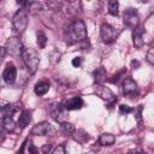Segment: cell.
<instances>
[{
    "label": "cell",
    "mask_w": 154,
    "mask_h": 154,
    "mask_svg": "<svg viewBox=\"0 0 154 154\" xmlns=\"http://www.w3.org/2000/svg\"><path fill=\"white\" fill-rule=\"evenodd\" d=\"M65 40L67 43H76L79 41H83L87 37V26L83 20L76 19L73 20L64 32Z\"/></svg>",
    "instance_id": "6da1fadb"
},
{
    "label": "cell",
    "mask_w": 154,
    "mask_h": 154,
    "mask_svg": "<svg viewBox=\"0 0 154 154\" xmlns=\"http://www.w3.org/2000/svg\"><path fill=\"white\" fill-rule=\"evenodd\" d=\"M22 59H23L28 71L30 73H35L38 67V64H40L38 54L31 48H24L22 52Z\"/></svg>",
    "instance_id": "7a4b0ae2"
},
{
    "label": "cell",
    "mask_w": 154,
    "mask_h": 154,
    "mask_svg": "<svg viewBox=\"0 0 154 154\" xmlns=\"http://www.w3.org/2000/svg\"><path fill=\"white\" fill-rule=\"evenodd\" d=\"M28 6H24L22 7L20 10H18L13 18H12V25H13V29L18 34H22L25 29H26V25H28Z\"/></svg>",
    "instance_id": "3957f363"
},
{
    "label": "cell",
    "mask_w": 154,
    "mask_h": 154,
    "mask_svg": "<svg viewBox=\"0 0 154 154\" xmlns=\"http://www.w3.org/2000/svg\"><path fill=\"white\" fill-rule=\"evenodd\" d=\"M123 22L124 24L130 28V29H135L138 23H140V16H138V12L136 8H132V7H129L124 11V16H123Z\"/></svg>",
    "instance_id": "277c9868"
},
{
    "label": "cell",
    "mask_w": 154,
    "mask_h": 154,
    "mask_svg": "<svg viewBox=\"0 0 154 154\" xmlns=\"http://www.w3.org/2000/svg\"><path fill=\"white\" fill-rule=\"evenodd\" d=\"M6 51L12 57H22V52H23V46L19 38L17 37H10L6 42Z\"/></svg>",
    "instance_id": "5b68a950"
},
{
    "label": "cell",
    "mask_w": 154,
    "mask_h": 154,
    "mask_svg": "<svg viewBox=\"0 0 154 154\" xmlns=\"http://www.w3.org/2000/svg\"><path fill=\"white\" fill-rule=\"evenodd\" d=\"M100 36H101V40H102L103 42L111 43V42H113V41L116 40V37H117V31H116V29H114L112 25H109V24H107V23H103V24H101V26H100Z\"/></svg>",
    "instance_id": "8992f818"
},
{
    "label": "cell",
    "mask_w": 154,
    "mask_h": 154,
    "mask_svg": "<svg viewBox=\"0 0 154 154\" xmlns=\"http://www.w3.org/2000/svg\"><path fill=\"white\" fill-rule=\"evenodd\" d=\"M52 131H53L52 125H51L48 122H41V123L36 124V125L32 128L31 134L35 135V136H47V135H49Z\"/></svg>",
    "instance_id": "52a82bcc"
},
{
    "label": "cell",
    "mask_w": 154,
    "mask_h": 154,
    "mask_svg": "<svg viewBox=\"0 0 154 154\" xmlns=\"http://www.w3.org/2000/svg\"><path fill=\"white\" fill-rule=\"evenodd\" d=\"M146 32V29L143 25H137L132 31V42L136 48H142L144 45L143 41V34Z\"/></svg>",
    "instance_id": "ba28073f"
},
{
    "label": "cell",
    "mask_w": 154,
    "mask_h": 154,
    "mask_svg": "<svg viewBox=\"0 0 154 154\" xmlns=\"http://www.w3.org/2000/svg\"><path fill=\"white\" fill-rule=\"evenodd\" d=\"M138 93L137 83L132 78H125L123 81V94L128 96H134Z\"/></svg>",
    "instance_id": "9c48e42d"
},
{
    "label": "cell",
    "mask_w": 154,
    "mask_h": 154,
    "mask_svg": "<svg viewBox=\"0 0 154 154\" xmlns=\"http://www.w3.org/2000/svg\"><path fill=\"white\" fill-rule=\"evenodd\" d=\"M66 107H65V105L64 103H55V105H53V107H52V109H51V114H52V117L57 120V122H60V123H63L64 122V119L66 118Z\"/></svg>",
    "instance_id": "30bf717a"
},
{
    "label": "cell",
    "mask_w": 154,
    "mask_h": 154,
    "mask_svg": "<svg viewBox=\"0 0 154 154\" xmlns=\"http://www.w3.org/2000/svg\"><path fill=\"white\" fill-rule=\"evenodd\" d=\"M16 77H17V70L14 67L13 64L8 63L2 72V78L5 81L6 84H12L14 81H16Z\"/></svg>",
    "instance_id": "8fae6325"
},
{
    "label": "cell",
    "mask_w": 154,
    "mask_h": 154,
    "mask_svg": "<svg viewBox=\"0 0 154 154\" xmlns=\"http://www.w3.org/2000/svg\"><path fill=\"white\" fill-rule=\"evenodd\" d=\"M64 105H65V107H66L67 111H75V109L82 108V106H83V100H82V97H79V96H75V97H71V99H69L67 101H65Z\"/></svg>",
    "instance_id": "7c38bea8"
},
{
    "label": "cell",
    "mask_w": 154,
    "mask_h": 154,
    "mask_svg": "<svg viewBox=\"0 0 154 154\" xmlns=\"http://www.w3.org/2000/svg\"><path fill=\"white\" fill-rule=\"evenodd\" d=\"M96 93L99 94V96L101 99H103L106 101H114V100H117L114 94L112 93V90L109 88H107V87H101L100 89L96 90Z\"/></svg>",
    "instance_id": "4fadbf2b"
},
{
    "label": "cell",
    "mask_w": 154,
    "mask_h": 154,
    "mask_svg": "<svg viewBox=\"0 0 154 154\" xmlns=\"http://www.w3.org/2000/svg\"><path fill=\"white\" fill-rule=\"evenodd\" d=\"M31 120V112L30 111H23L22 114L19 116V119H18V125L20 129H24L29 125Z\"/></svg>",
    "instance_id": "5bb4252c"
},
{
    "label": "cell",
    "mask_w": 154,
    "mask_h": 154,
    "mask_svg": "<svg viewBox=\"0 0 154 154\" xmlns=\"http://www.w3.org/2000/svg\"><path fill=\"white\" fill-rule=\"evenodd\" d=\"M34 90H35V94H36V95L42 96V95H45V94L49 90V83H48V82H46V81L38 82V83H36V84H35Z\"/></svg>",
    "instance_id": "9a60e30c"
},
{
    "label": "cell",
    "mask_w": 154,
    "mask_h": 154,
    "mask_svg": "<svg viewBox=\"0 0 154 154\" xmlns=\"http://www.w3.org/2000/svg\"><path fill=\"white\" fill-rule=\"evenodd\" d=\"M114 141H116V137L112 134H108V132H105L99 137L100 146H112L114 143Z\"/></svg>",
    "instance_id": "2e32d148"
},
{
    "label": "cell",
    "mask_w": 154,
    "mask_h": 154,
    "mask_svg": "<svg viewBox=\"0 0 154 154\" xmlns=\"http://www.w3.org/2000/svg\"><path fill=\"white\" fill-rule=\"evenodd\" d=\"M20 108V105L18 106V105H6V106H2V108H1V113H2V117H6V116H10V117H12L18 109Z\"/></svg>",
    "instance_id": "e0dca14e"
},
{
    "label": "cell",
    "mask_w": 154,
    "mask_h": 154,
    "mask_svg": "<svg viewBox=\"0 0 154 154\" xmlns=\"http://www.w3.org/2000/svg\"><path fill=\"white\" fill-rule=\"evenodd\" d=\"M2 125H4V129L8 132H12L16 128V124L12 119V117L10 116H6V117H2Z\"/></svg>",
    "instance_id": "ac0fdd59"
},
{
    "label": "cell",
    "mask_w": 154,
    "mask_h": 154,
    "mask_svg": "<svg viewBox=\"0 0 154 154\" xmlns=\"http://www.w3.org/2000/svg\"><path fill=\"white\" fill-rule=\"evenodd\" d=\"M94 79H95V83L101 84L106 79V71H105V69L99 67L97 70H95V72H94Z\"/></svg>",
    "instance_id": "d6986e66"
},
{
    "label": "cell",
    "mask_w": 154,
    "mask_h": 154,
    "mask_svg": "<svg viewBox=\"0 0 154 154\" xmlns=\"http://www.w3.org/2000/svg\"><path fill=\"white\" fill-rule=\"evenodd\" d=\"M28 10H29L30 13L35 14V13H37V12H41V11L43 10V6H42V4L38 2V1H31V2L28 5Z\"/></svg>",
    "instance_id": "ffe728a7"
},
{
    "label": "cell",
    "mask_w": 154,
    "mask_h": 154,
    "mask_svg": "<svg viewBox=\"0 0 154 154\" xmlns=\"http://www.w3.org/2000/svg\"><path fill=\"white\" fill-rule=\"evenodd\" d=\"M119 10V2L118 0H108V12L112 16H117Z\"/></svg>",
    "instance_id": "44dd1931"
},
{
    "label": "cell",
    "mask_w": 154,
    "mask_h": 154,
    "mask_svg": "<svg viewBox=\"0 0 154 154\" xmlns=\"http://www.w3.org/2000/svg\"><path fill=\"white\" fill-rule=\"evenodd\" d=\"M36 43L40 48H45L46 43H47V36L43 31H38L37 32V38H36Z\"/></svg>",
    "instance_id": "7402d4cb"
},
{
    "label": "cell",
    "mask_w": 154,
    "mask_h": 154,
    "mask_svg": "<svg viewBox=\"0 0 154 154\" xmlns=\"http://www.w3.org/2000/svg\"><path fill=\"white\" fill-rule=\"evenodd\" d=\"M75 126L70 123H66V122H63L61 123V131L65 134V135H72L75 132Z\"/></svg>",
    "instance_id": "603a6c76"
},
{
    "label": "cell",
    "mask_w": 154,
    "mask_h": 154,
    "mask_svg": "<svg viewBox=\"0 0 154 154\" xmlns=\"http://www.w3.org/2000/svg\"><path fill=\"white\" fill-rule=\"evenodd\" d=\"M46 2H47L48 7L51 10H59L60 6H61V4H60L59 0H46Z\"/></svg>",
    "instance_id": "cb8c5ba5"
},
{
    "label": "cell",
    "mask_w": 154,
    "mask_h": 154,
    "mask_svg": "<svg viewBox=\"0 0 154 154\" xmlns=\"http://www.w3.org/2000/svg\"><path fill=\"white\" fill-rule=\"evenodd\" d=\"M119 112H120L122 114H128V113L134 112V108L130 107V106H128V105H120V106H119Z\"/></svg>",
    "instance_id": "d4e9b609"
},
{
    "label": "cell",
    "mask_w": 154,
    "mask_h": 154,
    "mask_svg": "<svg viewBox=\"0 0 154 154\" xmlns=\"http://www.w3.org/2000/svg\"><path fill=\"white\" fill-rule=\"evenodd\" d=\"M25 141H26V146H28V148H26V150H25V152H26V153H29V154H30V153L35 154V153H36V148L32 146V142H31V140L26 138Z\"/></svg>",
    "instance_id": "484cf974"
},
{
    "label": "cell",
    "mask_w": 154,
    "mask_h": 154,
    "mask_svg": "<svg viewBox=\"0 0 154 154\" xmlns=\"http://www.w3.org/2000/svg\"><path fill=\"white\" fill-rule=\"evenodd\" d=\"M52 153H53V154H65V153H66V149H65L64 144H60V146H58L55 149H53Z\"/></svg>",
    "instance_id": "4316f807"
},
{
    "label": "cell",
    "mask_w": 154,
    "mask_h": 154,
    "mask_svg": "<svg viewBox=\"0 0 154 154\" xmlns=\"http://www.w3.org/2000/svg\"><path fill=\"white\" fill-rule=\"evenodd\" d=\"M147 60L148 63H150L152 65H154V48H150L147 53Z\"/></svg>",
    "instance_id": "83f0119b"
},
{
    "label": "cell",
    "mask_w": 154,
    "mask_h": 154,
    "mask_svg": "<svg viewBox=\"0 0 154 154\" xmlns=\"http://www.w3.org/2000/svg\"><path fill=\"white\" fill-rule=\"evenodd\" d=\"M71 64L73 65V67H79L81 64H82V58L81 57H75L71 61Z\"/></svg>",
    "instance_id": "f1b7e54d"
},
{
    "label": "cell",
    "mask_w": 154,
    "mask_h": 154,
    "mask_svg": "<svg viewBox=\"0 0 154 154\" xmlns=\"http://www.w3.org/2000/svg\"><path fill=\"white\" fill-rule=\"evenodd\" d=\"M135 114H136V118L138 120V123H141V112H142V106H138L136 109H134Z\"/></svg>",
    "instance_id": "f546056e"
},
{
    "label": "cell",
    "mask_w": 154,
    "mask_h": 154,
    "mask_svg": "<svg viewBox=\"0 0 154 154\" xmlns=\"http://www.w3.org/2000/svg\"><path fill=\"white\" fill-rule=\"evenodd\" d=\"M130 65H131V67H132V69H138V67L141 66V63H140L138 60H131Z\"/></svg>",
    "instance_id": "4dcf8cb0"
},
{
    "label": "cell",
    "mask_w": 154,
    "mask_h": 154,
    "mask_svg": "<svg viewBox=\"0 0 154 154\" xmlns=\"http://www.w3.org/2000/svg\"><path fill=\"white\" fill-rule=\"evenodd\" d=\"M52 150V146L51 144H45L43 147H42V152L43 153H49Z\"/></svg>",
    "instance_id": "1f68e13d"
},
{
    "label": "cell",
    "mask_w": 154,
    "mask_h": 154,
    "mask_svg": "<svg viewBox=\"0 0 154 154\" xmlns=\"http://www.w3.org/2000/svg\"><path fill=\"white\" fill-rule=\"evenodd\" d=\"M16 2H17L19 6H22V7L28 6V0H16Z\"/></svg>",
    "instance_id": "d6a6232c"
},
{
    "label": "cell",
    "mask_w": 154,
    "mask_h": 154,
    "mask_svg": "<svg viewBox=\"0 0 154 154\" xmlns=\"http://www.w3.org/2000/svg\"><path fill=\"white\" fill-rule=\"evenodd\" d=\"M140 1H141V2H148L149 0H140Z\"/></svg>",
    "instance_id": "836d02e7"
},
{
    "label": "cell",
    "mask_w": 154,
    "mask_h": 154,
    "mask_svg": "<svg viewBox=\"0 0 154 154\" xmlns=\"http://www.w3.org/2000/svg\"><path fill=\"white\" fill-rule=\"evenodd\" d=\"M67 1H75V0H67Z\"/></svg>",
    "instance_id": "e575fe53"
},
{
    "label": "cell",
    "mask_w": 154,
    "mask_h": 154,
    "mask_svg": "<svg viewBox=\"0 0 154 154\" xmlns=\"http://www.w3.org/2000/svg\"><path fill=\"white\" fill-rule=\"evenodd\" d=\"M2 1H4V0H2Z\"/></svg>",
    "instance_id": "d590c367"
}]
</instances>
